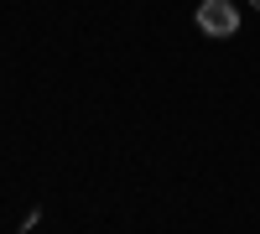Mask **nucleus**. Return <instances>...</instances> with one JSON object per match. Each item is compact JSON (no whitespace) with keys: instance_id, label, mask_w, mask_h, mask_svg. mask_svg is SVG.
I'll return each instance as SVG.
<instances>
[{"instance_id":"obj_1","label":"nucleus","mask_w":260,"mask_h":234,"mask_svg":"<svg viewBox=\"0 0 260 234\" xmlns=\"http://www.w3.org/2000/svg\"><path fill=\"white\" fill-rule=\"evenodd\" d=\"M198 31L203 37H234L240 31V11L229 0H203L198 6Z\"/></svg>"},{"instance_id":"obj_2","label":"nucleus","mask_w":260,"mask_h":234,"mask_svg":"<svg viewBox=\"0 0 260 234\" xmlns=\"http://www.w3.org/2000/svg\"><path fill=\"white\" fill-rule=\"evenodd\" d=\"M250 6H255V11H260V0H250Z\"/></svg>"}]
</instances>
